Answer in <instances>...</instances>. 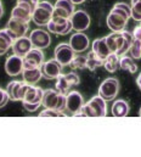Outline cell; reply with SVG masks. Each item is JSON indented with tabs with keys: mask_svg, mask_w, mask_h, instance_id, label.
I'll return each mask as SVG.
<instances>
[{
	"mask_svg": "<svg viewBox=\"0 0 141 157\" xmlns=\"http://www.w3.org/2000/svg\"><path fill=\"white\" fill-rule=\"evenodd\" d=\"M72 68L77 70H84L86 68V57L85 56H74V59L70 62Z\"/></svg>",
	"mask_w": 141,
	"mask_h": 157,
	"instance_id": "obj_34",
	"label": "cell"
},
{
	"mask_svg": "<svg viewBox=\"0 0 141 157\" xmlns=\"http://www.w3.org/2000/svg\"><path fill=\"white\" fill-rule=\"evenodd\" d=\"M80 83V79L79 76L70 72L67 75H60L57 77V82H56V85H55V89L60 93V94H66L68 90H70V86L73 85H78Z\"/></svg>",
	"mask_w": 141,
	"mask_h": 157,
	"instance_id": "obj_4",
	"label": "cell"
},
{
	"mask_svg": "<svg viewBox=\"0 0 141 157\" xmlns=\"http://www.w3.org/2000/svg\"><path fill=\"white\" fill-rule=\"evenodd\" d=\"M111 11H114V12H118V13L125 16L128 20L131 17V6L127 5L125 2H117Z\"/></svg>",
	"mask_w": 141,
	"mask_h": 157,
	"instance_id": "obj_30",
	"label": "cell"
},
{
	"mask_svg": "<svg viewBox=\"0 0 141 157\" xmlns=\"http://www.w3.org/2000/svg\"><path fill=\"white\" fill-rule=\"evenodd\" d=\"M46 27H48L49 32L55 33V34H59V36H66V34H68L70 31L73 29V28H72V22H70V20H68L65 25H56V23H54V22L50 20V22L46 25Z\"/></svg>",
	"mask_w": 141,
	"mask_h": 157,
	"instance_id": "obj_23",
	"label": "cell"
},
{
	"mask_svg": "<svg viewBox=\"0 0 141 157\" xmlns=\"http://www.w3.org/2000/svg\"><path fill=\"white\" fill-rule=\"evenodd\" d=\"M43 73L40 67L36 68H23L22 71V77H23V82H26L27 84H35L39 79L41 78Z\"/></svg>",
	"mask_w": 141,
	"mask_h": 157,
	"instance_id": "obj_24",
	"label": "cell"
},
{
	"mask_svg": "<svg viewBox=\"0 0 141 157\" xmlns=\"http://www.w3.org/2000/svg\"><path fill=\"white\" fill-rule=\"evenodd\" d=\"M73 1V4L75 5V4H82L83 1H85V0H72Z\"/></svg>",
	"mask_w": 141,
	"mask_h": 157,
	"instance_id": "obj_43",
	"label": "cell"
},
{
	"mask_svg": "<svg viewBox=\"0 0 141 157\" xmlns=\"http://www.w3.org/2000/svg\"><path fill=\"white\" fill-rule=\"evenodd\" d=\"M22 105H23L25 110H27L28 112H34V111L38 110V107L40 106L38 104H28V102H25V101H22Z\"/></svg>",
	"mask_w": 141,
	"mask_h": 157,
	"instance_id": "obj_38",
	"label": "cell"
},
{
	"mask_svg": "<svg viewBox=\"0 0 141 157\" xmlns=\"http://www.w3.org/2000/svg\"><path fill=\"white\" fill-rule=\"evenodd\" d=\"M32 13H33V10L27 4H25V2H17V5L11 11V17L12 18H16V20H20L22 22L28 23L32 20Z\"/></svg>",
	"mask_w": 141,
	"mask_h": 157,
	"instance_id": "obj_14",
	"label": "cell"
},
{
	"mask_svg": "<svg viewBox=\"0 0 141 157\" xmlns=\"http://www.w3.org/2000/svg\"><path fill=\"white\" fill-rule=\"evenodd\" d=\"M136 83H138V85H139V88H140L141 90V73L138 76V78H136Z\"/></svg>",
	"mask_w": 141,
	"mask_h": 157,
	"instance_id": "obj_42",
	"label": "cell"
},
{
	"mask_svg": "<svg viewBox=\"0 0 141 157\" xmlns=\"http://www.w3.org/2000/svg\"><path fill=\"white\" fill-rule=\"evenodd\" d=\"M119 67L123 71H127L129 73H135L138 71V66L134 63L133 57L127 56V55H120V57H119Z\"/></svg>",
	"mask_w": 141,
	"mask_h": 157,
	"instance_id": "obj_26",
	"label": "cell"
},
{
	"mask_svg": "<svg viewBox=\"0 0 141 157\" xmlns=\"http://www.w3.org/2000/svg\"><path fill=\"white\" fill-rule=\"evenodd\" d=\"M74 50L72 49L70 44L66 43H61L56 46L55 49V59L62 65V66H67L70 65L72 60L74 59Z\"/></svg>",
	"mask_w": 141,
	"mask_h": 157,
	"instance_id": "obj_7",
	"label": "cell"
},
{
	"mask_svg": "<svg viewBox=\"0 0 141 157\" xmlns=\"http://www.w3.org/2000/svg\"><path fill=\"white\" fill-rule=\"evenodd\" d=\"M40 117H66V115L62 111H59L56 109H45L39 113Z\"/></svg>",
	"mask_w": 141,
	"mask_h": 157,
	"instance_id": "obj_35",
	"label": "cell"
},
{
	"mask_svg": "<svg viewBox=\"0 0 141 157\" xmlns=\"http://www.w3.org/2000/svg\"><path fill=\"white\" fill-rule=\"evenodd\" d=\"M54 6L49 1H39L35 10L32 13V20L38 26H46L52 18Z\"/></svg>",
	"mask_w": 141,
	"mask_h": 157,
	"instance_id": "obj_2",
	"label": "cell"
},
{
	"mask_svg": "<svg viewBox=\"0 0 141 157\" xmlns=\"http://www.w3.org/2000/svg\"><path fill=\"white\" fill-rule=\"evenodd\" d=\"M122 34H123V45H122L120 50L117 52L119 56L124 55L127 51H129V49L131 46V43L134 40V36L130 32H128V31H122Z\"/></svg>",
	"mask_w": 141,
	"mask_h": 157,
	"instance_id": "obj_29",
	"label": "cell"
},
{
	"mask_svg": "<svg viewBox=\"0 0 141 157\" xmlns=\"http://www.w3.org/2000/svg\"><path fill=\"white\" fill-rule=\"evenodd\" d=\"M119 93V82L118 79L109 77V78L105 79L100 88H99V95L105 99L106 101H111L113 100Z\"/></svg>",
	"mask_w": 141,
	"mask_h": 157,
	"instance_id": "obj_3",
	"label": "cell"
},
{
	"mask_svg": "<svg viewBox=\"0 0 141 157\" xmlns=\"http://www.w3.org/2000/svg\"><path fill=\"white\" fill-rule=\"evenodd\" d=\"M140 26H141V25H140Z\"/></svg>",
	"mask_w": 141,
	"mask_h": 157,
	"instance_id": "obj_46",
	"label": "cell"
},
{
	"mask_svg": "<svg viewBox=\"0 0 141 157\" xmlns=\"http://www.w3.org/2000/svg\"><path fill=\"white\" fill-rule=\"evenodd\" d=\"M93 51L97 56H100L102 60H105L109 54H112L109 48H108V45H107V43H106V38H99V39L94 40V43H93Z\"/></svg>",
	"mask_w": 141,
	"mask_h": 157,
	"instance_id": "obj_21",
	"label": "cell"
},
{
	"mask_svg": "<svg viewBox=\"0 0 141 157\" xmlns=\"http://www.w3.org/2000/svg\"><path fill=\"white\" fill-rule=\"evenodd\" d=\"M101 66H104V60L91 50L86 55V68H89L90 71H95Z\"/></svg>",
	"mask_w": 141,
	"mask_h": 157,
	"instance_id": "obj_28",
	"label": "cell"
},
{
	"mask_svg": "<svg viewBox=\"0 0 141 157\" xmlns=\"http://www.w3.org/2000/svg\"><path fill=\"white\" fill-rule=\"evenodd\" d=\"M133 36H134L135 39L141 40V26L135 27V29H134V32H133Z\"/></svg>",
	"mask_w": 141,
	"mask_h": 157,
	"instance_id": "obj_40",
	"label": "cell"
},
{
	"mask_svg": "<svg viewBox=\"0 0 141 157\" xmlns=\"http://www.w3.org/2000/svg\"><path fill=\"white\" fill-rule=\"evenodd\" d=\"M59 96H60V93L56 89H46L44 90V94H43L41 105L45 109H56L59 102Z\"/></svg>",
	"mask_w": 141,
	"mask_h": 157,
	"instance_id": "obj_19",
	"label": "cell"
},
{
	"mask_svg": "<svg viewBox=\"0 0 141 157\" xmlns=\"http://www.w3.org/2000/svg\"><path fill=\"white\" fill-rule=\"evenodd\" d=\"M129 54H130V57H133L134 60H140L141 59V40L134 38L133 43H131V46H130V49H129Z\"/></svg>",
	"mask_w": 141,
	"mask_h": 157,
	"instance_id": "obj_31",
	"label": "cell"
},
{
	"mask_svg": "<svg viewBox=\"0 0 141 157\" xmlns=\"http://www.w3.org/2000/svg\"><path fill=\"white\" fill-rule=\"evenodd\" d=\"M139 115H140V117H141V109H140V111H139Z\"/></svg>",
	"mask_w": 141,
	"mask_h": 157,
	"instance_id": "obj_44",
	"label": "cell"
},
{
	"mask_svg": "<svg viewBox=\"0 0 141 157\" xmlns=\"http://www.w3.org/2000/svg\"><path fill=\"white\" fill-rule=\"evenodd\" d=\"M70 45L74 52H82L88 49L89 46V38L83 33V32H77L74 33L70 39Z\"/></svg>",
	"mask_w": 141,
	"mask_h": 157,
	"instance_id": "obj_17",
	"label": "cell"
},
{
	"mask_svg": "<svg viewBox=\"0 0 141 157\" xmlns=\"http://www.w3.org/2000/svg\"><path fill=\"white\" fill-rule=\"evenodd\" d=\"M129 104L123 99L116 100L112 105V115L114 117H125L129 113Z\"/></svg>",
	"mask_w": 141,
	"mask_h": 157,
	"instance_id": "obj_22",
	"label": "cell"
},
{
	"mask_svg": "<svg viewBox=\"0 0 141 157\" xmlns=\"http://www.w3.org/2000/svg\"><path fill=\"white\" fill-rule=\"evenodd\" d=\"M5 71L11 77H16L20 73H22V71H23V57L18 56V55H15V54L9 56L6 62H5Z\"/></svg>",
	"mask_w": 141,
	"mask_h": 157,
	"instance_id": "obj_11",
	"label": "cell"
},
{
	"mask_svg": "<svg viewBox=\"0 0 141 157\" xmlns=\"http://www.w3.org/2000/svg\"><path fill=\"white\" fill-rule=\"evenodd\" d=\"M6 29H7L9 34L16 40L17 38H21V37L26 36V33L28 31V23L11 17L7 22V28Z\"/></svg>",
	"mask_w": 141,
	"mask_h": 157,
	"instance_id": "obj_12",
	"label": "cell"
},
{
	"mask_svg": "<svg viewBox=\"0 0 141 157\" xmlns=\"http://www.w3.org/2000/svg\"><path fill=\"white\" fill-rule=\"evenodd\" d=\"M44 63V54L41 49L32 48L31 51L23 57V68H36Z\"/></svg>",
	"mask_w": 141,
	"mask_h": 157,
	"instance_id": "obj_8",
	"label": "cell"
},
{
	"mask_svg": "<svg viewBox=\"0 0 141 157\" xmlns=\"http://www.w3.org/2000/svg\"><path fill=\"white\" fill-rule=\"evenodd\" d=\"M28 85L26 82H17V80H12L7 84L6 86V93L10 98V100L17 101V100H23L26 91L28 89Z\"/></svg>",
	"mask_w": 141,
	"mask_h": 157,
	"instance_id": "obj_5",
	"label": "cell"
},
{
	"mask_svg": "<svg viewBox=\"0 0 141 157\" xmlns=\"http://www.w3.org/2000/svg\"><path fill=\"white\" fill-rule=\"evenodd\" d=\"M119 57L120 56L118 54L112 52L104 60V66H105V68L108 72L114 73L118 70V67H119Z\"/></svg>",
	"mask_w": 141,
	"mask_h": 157,
	"instance_id": "obj_27",
	"label": "cell"
},
{
	"mask_svg": "<svg viewBox=\"0 0 141 157\" xmlns=\"http://www.w3.org/2000/svg\"><path fill=\"white\" fill-rule=\"evenodd\" d=\"M107 26L108 28L112 31V32H122L124 31V27L127 26V22H128V18L118 12H114V11H111L107 16Z\"/></svg>",
	"mask_w": 141,
	"mask_h": 157,
	"instance_id": "obj_13",
	"label": "cell"
},
{
	"mask_svg": "<svg viewBox=\"0 0 141 157\" xmlns=\"http://www.w3.org/2000/svg\"><path fill=\"white\" fill-rule=\"evenodd\" d=\"M62 67L63 66L56 59H52V60H49V61L44 62L41 65L40 70H41L43 77H45L46 79H56L61 75Z\"/></svg>",
	"mask_w": 141,
	"mask_h": 157,
	"instance_id": "obj_10",
	"label": "cell"
},
{
	"mask_svg": "<svg viewBox=\"0 0 141 157\" xmlns=\"http://www.w3.org/2000/svg\"><path fill=\"white\" fill-rule=\"evenodd\" d=\"M131 17L141 22V0H131Z\"/></svg>",
	"mask_w": 141,
	"mask_h": 157,
	"instance_id": "obj_33",
	"label": "cell"
},
{
	"mask_svg": "<svg viewBox=\"0 0 141 157\" xmlns=\"http://www.w3.org/2000/svg\"><path fill=\"white\" fill-rule=\"evenodd\" d=\"M29 39L32 41L33 48L36 49H46L51 44V37L45 29H34L32 31Z\"/></svg>",
	"mask_w": 141,
	"mask_h": 157,
	"instance_id": "obj_9",
	"label": "cell"
},
{
	"mask_svg": "<svg viewBox=\"0 0 141 157\" xmlns=\"http://www.w3.org/2000/svg\"><path fill=\"white\" fill-rule=\"evenodd\" d=\"M66 106H67V95H66V94H60V96H59V102H57V106H56V110L63 112V110H66Z\"/></svg>",
	"mask_w": 141,
	"mask_h": 157,
	"instance_id": "obj_36",
	"label": "cell"
},
{
	"mask_svg": "<svg viewBox=\"0 0 141 157\" xmlns=\"http://www.w3.org/2000/svg\"><path fill=\"white\" fill-rule=\"evenodd\" d=\"M107 115V105L106 100L100 95L91 98L85 105H83L82 110L74 113V116L82 117H104Z\"/></svg>",
	"mask_w": 141,
	"mask_h": 157,
	"instance_id": "obj_1",
	"label": "cell"
},
{
	"mask_svg": "<svg viewBox=\"0 0 141 157\" xmlns=\"http://www.w3.org/2000/svg\"><path fill=\"white\" fill-rule=\"evenodd\" d=\"M9 100H10V98H9L7 93H6V90L0 89V109L4 107V106H6V104H7Z\"/></svg>",
	"mask_w": 141,
	"mask_h": 157,
	"instance_id": "obj_37",
	"label": "cell"
},
{
	"mask_svg": "<svg viewBox=\"0 0 141 157\" xmlns=\"http://www.w3.org/2000/svg\"><path fill=\"white\" fill-rule=\"evenodd\" d=\"M32 48H33L32 41L29 39V37H26V36H23L21 38H17V39L13 41V44H12L13 54L15 55H18L21 57H25L31 51Z\"/></svg>",
	"mask_w": 141,
	"mask_h": 157,
	"instance_id": "obj_15",
	"label": "cell"
},
{
	"mask_svg": "<svg viewBox=\"0 0 141 157\" xmlns=\"http://www.w3.org/2000/svg\"><path fill=\"white\" fill-rule=\"evenodd\" d=\"M17 2H25V4H27V5L34 11L36 5L39 4V0H17Z\"/></svg>",
	"mask_w": 141,
	"mask_h": 157,
	"instance_id": "obj_39",
	"label": "cell"
},
{
	"mask_svg": "<svg viewBox=\"0 0 141 157\" xmlns=\"http://www.w3.org/2000/svg\"><path fill=\"white\" fill-rule=\"evenodd\" d=\"M70 20L72 22V28L75 32H83V31L88 29L90 26V16L84 10L74 11Z\"/></svg>",
	"mask_w": 141,
	"mask_h": 157,
	"instance_id": "obj_6",
	"label": "cell"
},
{
	"mask_svg": "<svg viewBox=\"0 0 141 157\" xmlns=\"http://www.w3.org/2000/svg\"><path fill=\"white\" fill-rule=\"evenodd\" d=\"M56 9H61V10H65L66 12H68L70 16L73 15L74 12V4L72 0H57L55 6Z\"/></svg>",
	"mask_w": 141,
	"mask_h": 157,
	"instance_id": "obj_32",
	"label": "cell"
},
{
	"mask_svg": "<svg viewBox=\"0 0 141 157\" xmlns=\"http://www.w3.org/2000/svg\"><path fill=\"white\" fill-rule=\"evenodd\" d=\"M43 94H44V90H43L41 88H38V86H34V85L29 84V85H28V89H27V91H26L25 99H23L22 101L28 102V104H38V105H41Z\"/></svg>",
	"mask_w": 141,
	"mask_h": 157,
	"instance_id": "obj_18",
	"label": "cell"
},
{
	"mask_svg": "<svg viewBox=\"0 0 141 157\" xmlns=\"http://www.w3.org/2000/svg\"><path fill=\"white\" fill-rule=\"evenodd\" d=\"M2 15H4V7H2V2L0 0V18L2 17Z\"/></svg>",
	"mask_w": 141,
	"mask_h": 157,
	"instance_id": "obj_41",
	"label": "cell"
},
{
	"mask_svg": "<svg viewBox=\"0 0 141 157\" xmlns=\"http://www.w3.org/2000/svg\"><path fill=\"white\" fill-rule=\"evenodd\" d=\"M106 43L111 50V52L117 54L123 45V34L122 32H112L106 37Z\"/></svg>",
	"mask_w": 141,
	"mask_h": 157,
	"instance_id": "obj_20",
	"label": "cell"
},
{
	"mask_svg": "<svg viewBox=\"0 0 141 157\" xmlns=\"http://www.w3.org/2000/svg\"><path fill=\"white\" fill-rule=\"evenodd\" d=\"M84 105V100H83V96L78 91H70L67 94V106L66 109L70 111V113H77L78 111L82 110Z\"/></svg>",
	"mask_w": 141,
	"mask_h": 157,
	"instance_id": "obj_16",
	"label": "cell"
},
{
	"mask_svg": "<svg viewBox=\"0 0 141 157\" xmlns=\"http://www.w3.org/2000/svg\"><path fill=\"white\" fill-rule=\"evenodd\" d=\"M15 39L9 34L7 29H1L0 31V55H4L7 52L10 48H12Z\"/></svg>",
	"mask_w": 141,
	"mask_h": 157,
	"instance_id": "obj_25",
	"label": "cell"
},
{
	"mask_svg": "<svg viewBox=\"0 0 141 157\" xmlns=\"http://www.w3.org/2000/svg\"><path fill=\"white\" fill-rule=\"evenodd\" d=\"M0 89H1V88H0Z\"/></svg>",
	"mask_w": 141,
	"mask_h": 157,
	"instance_id": "obj_45",
	"label": "cell"
}]
</instances>
